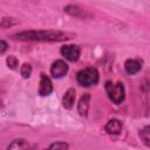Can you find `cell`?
<instances>
[{
    "mask_svg": "<svg viewBox=\"0 0 150 150\" xmlns=\"http://www.w3.org/2000/svg\"><path fill=\"white\" fill-rule=\"evenodd\" d=\"M71 34L61 32V30H36V29H30V30H23L19 32L12 35L14 40L19 41H40V42H60L64 40L71 39Z\"/></svg>",
    "mask_w": 150,
    "mask_h": 150,
    "instance_id": "6da1fadb",
    "label": "cell"
},
{
    "mask_svg": "<svg viewBox=\"0 0 150 150\" xmlns=\"http://www.w3.org/2000/svg\"><path fill=\"white\" fill-rule=\"evenodd\" d=\"M100 80V75L96 68L94 67H87L84 69H81L76 74V81L80 86L83 87H90L95 86Z\"/></svg>",
    "mask_w": 150,
    "mask_h": 150,
    "instance_id": "7a4b0ae2",
    "label": "cell"
},
{
    "mask_svg": "<svg viewBox=\"0 0 150 150\" xmlns=\"http://www.w3.org/2000/svg\"><path fill=\"white\" fill-rule=\"evenodd\" d=\"M107 95L109 97V100L115 103V104H120L124 101L125 97V90H124V86L121 82L114 83L111 81H107L104 84Z\"/></svg>",
    "mask_w": 150,
    "mask_h": 150,
    "instance_id": "3957f363",
    "label": "cell"
},
{
    "mask_svg": "<svg viewBox=\"0 0 150 150\" xmlns=\"http://www.w3.org/2000/svg\"><path fill=\"white\" fill-rule=\"evenodd\" d=\"M60 53L66 60H68L70 62H76L80 57L81 49L76 45H64L61 47Z\"/></svg>",
    "mask_w": 150,
    "mask_h": 150,
    "instance_id": "277c9868",
    "label": "cell"
},
{
    "mask_svg": "<svg viewBox=\"0 0 150 150\" xmlns=\"http://www.w3.org/2000/svg\"><path fill=\"white\" fill-rule=\"evenodd\" d=\"M69 70L68 64L63 60H56L50 66V74L54 79H61L63 77Z\"/></svg>",
    "mask_w": 150,
    "mask_h": 150,
    "instance_id": "5b68a950",
    "label": "cell"
},
{
    "mask_svg": "<svg viewBox=\"0 0 150 150\" xmlns=\"http://www.w3.org/2000/svg\"><path fill=\"white\" fill-rule=\"evenodd\" d=\"M53 91V83L50 79L46 74L40 75V86H39V94L41 96H47Z\"/></svg>",
    "mask_w": 150,
    "mask_h": 150,
    "instance_id": "8992f818",
    "label": "cell"
},
{
    "mask_svg": "<svg viewBox=\"0 0 150 150\" xmlns=\"http://www.w3.org/2000/svg\"><path fill=\"white\" fill-rule=\"evenodd\" d=\"M124 69L128 74H137L142 69V61L139 59H128L124 62Z\"/></svg>",
    "mask_w": 150,
    "mask_h": 150,
    "instance_id": "52a82bcc",
    "label": "cell"
},
{
    "mask_svg": "<svg viewBox=\"0 0 150 150\" xmlns=\"http://www.w3.org/2000/svg\"><path fill=\"white\" fill-rule=\"evenodd\" d=\"M89 103H90V94L86 93L81 96V98L77 103V112L81 116H87L88 109H89Z\"/></svg>",
    "mask_w": 150,
    "mask_h": 150,
    "instance_id": "ba28073f",
    "label": "cell"
},
{
    "mask_svg": "<svg viewBox=\"0 0 150 150\" xmlns=\"http://www.w3.org/2000/svg\"><path fill=\"white\" fill-rule=\"evenodd\" d=\"M75 98H76V93H75V89L73 88H69L63 97H62V105L66 108V109H71L74 103H75Z\"/></svg>",
    "mask_w": 150,
    "mask_h": 150,
    "instance_id": "9c48e42d",
    "label": "cell"
},
{
    "mask_svg": "<svg viewBox=\"0 0 150 150\" xmlns=\"http://www.w3.org/2000/svg\"><path fill=\"white\" fill-rule=\"evenodd\" d=\"M104 129H105L107 134H109V135H118L122 131V123H121V121L112 118V120L108 121Z\"/></svg>",
    "mask_w": 150,
    "mask_h": 150,
    "instance_id": "30bf717a",
    "label": "cell"
},
{
    "mask_svg": "<svg viewBox=\"0 0 150 150\" xmlns=\"http://www.w3.org/2000/svg\"><path fill=\"white\" fill-rule=\"evenodd\" d=\"M138 136H139L141 141H142L148 148H150V125L143 127V128L139 130Z\"/></svg>",
    "mask_w": 150,
    "mask_h": 150,
    "instance_id": "8fae6325",
    "label": "cell"
},
{
    "mask_svg": "<svg viewBox=\"0 0 150 150\" xmlns=\"http://www.w3.org/2000/svg\"><path fill=\"white\" fill-rule=\"evenodd\" d=\"M64 12H67L68 14H70L73 16H76V18H81L83 15V11L79 6H75V5H69V6L64 7Z\"/></svg>",
    "mask_w": 150,
    "mask_h": 150,
    "instance_id": "7c38bea8",
    "label": "cell"
},
{
    "mask_svg": "<svg viewBox=\"0 0 150 150\" xmlns=\"http://www.w3.org/2000/svg\"><path fill=\"white\" fill-rule=\"evenodd\" d=\"M25 148H28V144L25 139H14L9 145H8V149H25Z\"/></svg>",
    "mask_w": 150,
    "mask_h": 150,
    "instance_id": "4fadbf2b",
    "label": "cell"
},
{
    "mask_svg": "<svg viewBox=\"0 0 150 150\" xmlns=\"http://www.w3.org/2000/svg\"><path fill=\"white\" fill-rule=\"evenodd\" d=\"M20 74H21V76H22L23 79H28V77L30 76V74H32V66H30L29 63L25 62V63L20 67Z\"/></svg>",
    "mask_w": 150,
    "mask_h": 150,
    "instance_id": "5bb4252c",
    "label": "cell"
},
{
    "mask_svg": "<svg viewBox=\"0 0 150 150\" xmlns=\"http://www.w3.org/2000/svg\"><path fill=\"white\" fill-rule=\"evenodd\" d=\"M16 23H18V21H15L12 18H2L1 19V28H8V27H12Z\"/></svg>",
    "mask_w": 150,
    "mask_h": 150,
    "instance_id": "9a60e30c",
    "label": "cell"
},
{
    "mask_svg": "<svg viewBox=\"0 0 150 150\" xmlns=\"http://www.w3.org/2000/svg\"><path fill=\"white\" fill-rule=\"evenodd\" d=\"M6 63H7V66H8L11 69H15V68L18 67V64H19V61H18V59H16L14 55H9V56H7V59H6Z\"/></svg>",
    "mask_w": 150,
    "mask_h": 150,
    "instance_id": "2e32d148",
    "label": "cell"
},
{
    "mask_svg": "<svg viewBox=\"0 0 150 150\" xmlns=\"http://www.w3.org/2000/svg\"><path fill=\"white\" fill-rule=\"evenodd\" d=\"M49 148L50 149H68L69 145L66 142H55V143L50 144Z\"/></svg>",
    "mask_w": 150,
    "mask_h": 150,
    "instance_id": "e0dca14e",
    "label": "cell"
},
{
    "mask_svg": "<svg viewBox=\"0 0 150 150\" xmlns=\"http://www.w3.org/2000/svg\"><path fill=\"white\" fill-rule=\"evenodd\" d=\"M7 48H8L7 42H6L5 40H1V41H0V54H5V52H6Z\"/></svg>",
    "mask_w": 150,
    "mask_h": 150,
    "instance_id": "ac0fdd59",
    "label": "cell"
}]
</instances>
